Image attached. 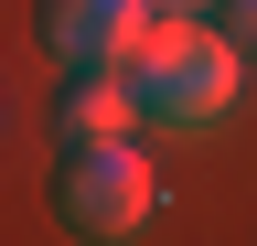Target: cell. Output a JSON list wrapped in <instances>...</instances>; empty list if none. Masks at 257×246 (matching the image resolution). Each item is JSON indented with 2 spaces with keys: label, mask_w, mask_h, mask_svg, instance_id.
<instances>
[{
  "label": "cell",
  "mask_w": 257,
  "mask_h": 246,
  "mask_svg": "<svg viewBox=\"0 0 257 246\" xmlns=\"http://www.w3.org/2000/svg\"><path fill=\"white\" fill-rule=\"evenodd\" d=\"M128 86H140L150 129H214V118L246 97V43H236V33H214V22L161 11V22H150V43L128 54Z\"/></svg>",
  "instance_id": "1"
},
{
  "label": "cell",
  "mask_w": 257,
  "mask_h": 246,
  "mask_svg": "<svg viewBox=\"0 0 257 246\" xmlns=\"http://www.w3.org/2000/svg\"><path fill=\"white\" fill-rule=\"evenodd\" d=\"M54 214L75 235L96 246H118V235H140L150 214H161V171H150V150L140 139H75L54 161Z\"/></svg>",
  "instance_id": "2"
},
{
  "label": "cell",
  "mask_w": 257,
  "mask_h": 246,
  "mask_svg": "<svg viewBox=\"0 0 257 246\" xmlns=\"http://www.w3.org/2000/svg\"><path fill=\"white\" fill-rule=\"evenodd\" d=\"M150 0H43V43H54V65L64 75H107L128 65V54L150 43Z\"/></svg>",
  "instance_id": "3"
},
{
  "label": "cell",
  "mask_w": 257,
  "mask_h": 246,
  "mask_svg": "<svg viewBox=\"0 0 257 246\" xmlns=\"http://www.w3.org/2000/svg\"><path fill=\"white\" fill-rule=\"evenodd\" d=\"M140 86H128V65H107V75H75V86H64V107H54V139L64 150H75V139H128V129H140Z\"/></svg>",
  "instance_id": "4"
},
{
  "label": "cell",
  "mask_w": 257,
  "mask_h": 246,
  "mask_svg": "<svg viewBox=\"0 0 257 246\" xmlns=\"http://www.w3.org/2000/svg\"><path fill=\"white\" fill-rule=\"evenodd\" d=\"M225 11H236V43L257 54V0H225Z\"/></svg>",
  "instance_id": "5"
},
{
  "label": "cell",
  "mask_w": 257,
  "mask_h": 246,
  "mask_svg": "<svg viewBox=\"0 0 257 246\" xmlns=\"http://www.w3.org/2000/svg\"><path fill=\"white\" fill-rule=\"evenodd\" d=\"M150 11H182V22H204V11H225V0H150Z\"/></svg>",
  "instance_id": "6"
}]
</instances>
